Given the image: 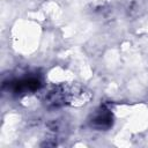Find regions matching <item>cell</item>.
<instances>
[{
  "instance_id": "obj_1",
  "label": "cell",
  "mask_w": 148,
  "mask_h": 148,
  "mask_svg": "<svg viewBox=\"0 0 148 148\" xmlns=\"http://www.w3.org/2000/svg\"><path fill=\"white\" fill-rule=\"evenodd\" d=\"M91 124L97 127L98 130H106L111 126L112 124V117L111 113L108 110H101L98 113L95 114V117L92 118Z\"/></svg>"
}]
</instances>
